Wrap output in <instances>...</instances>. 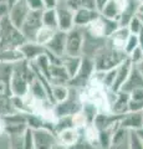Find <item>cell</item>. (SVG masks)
I'll use <instances>...</instances> for the list:
<instances>
[{"instance_id": "cell-14", "label": "cell", "mask_w": 143, "mask_h": 149, "mask_svg": "<svg viewBox=\"0 0 143 149\" xmlns=\"http://www.w3.org/2000/svg\"><path fill=\"white\" fill-rule=\"evenodd\" d=\"M31 98L36 102H45V101H50V92L47 91V88L44 86V83L41 82L38 77H34V80L30 82L29 85V92H27Z\"/></svg>"}, {"instance_id": "cell-13", "label": "cell", "mask_w": 143, "mask_h": 149, "mask_svg": "<svg viewBox=\"0 0 143 149\" xmlns=\"http://www.w3.org/2000/svg\"><path fill=\"white\" fill-rule=\"evenodd\" d=\"M100 17L98 10H91V9H78L73 13V25L81 29H85L92 21Z\"/></svg>"}, {"instance_id": "cell-38", "label": "cell", "mask_w": 143, "mask_h": 149, "mask_svg": "<svg viewBox=\"0 0 143 149\" xmlns=\"http://www.w3.org/2000/svg\"><path fill=\"white\" fill-rule=\"evenodd\" d=\"M26 4L31 11H43L44 10L43 0H26Z\"/></svg>"}, {"instance_id": "cell-27", "label": "cell", "mask_w": 143, "mask_h": 149, "mask_svg": "<svg viewBox=\"0 0 143 149\" xmlns=\"http://www.w3.org/2000/svg\"><path fill=\"white\" fill-rule=\"evenodd\" d=\"M65 4L73 11L78 10V9H91V10H97L95 0H66Z\"/></svg>"}, {"instance_id": "cell-8", "label": "cell", "mask_w": 143, "mask_h": 149, "mask_svg": "<svg viewBox=\"0 0 143 149\" xmlns=\"http://www.w3.org/2000/svg\"><path fill=\"white\" fill-rule=\"evenodd\" d=\"M56 16H57V30L67 32L70 31L75 25H73V10H71L65 3H59L56 9Z\"/></svg>"}, {"instance_id": "cell-41", "label": "cell", "mask_w": 143, "mask_h": 149, "mask_svg": "<svg viewBox=\"0 0 143 149\" xmlns=\"http://www.w3.org/2000/svg\"><path fill=\"white\" fill-rule=\"evenodd\" d=\"M44 4V10L45 9H56L59 1L57 0H43Z\"/></svg>"}, {"instance_id": "cell-7", "label": "cell", "mask_w": 143, "mask_h": 149, "mask_svg": "<svg viewBox=\"0 0 143 149\" xmlns=\"http://www.w3.org/2000/svg\"><path fill=\"white\" fill-rule=\"evenodd\" d=\"M29 13H30V9L26 4V0H19V1L15 3L10 9H9L8 19L14 27H16V29L20 30L22 22H24V20L26 19Z\"/></svg>"}, {"instance_id": "cell-48", "label": "cell", "mask_w": 143, "mask_h": 149, "mask_svg": "<svg viewBox=\"0 0 143 149\" xmlns=\"http://www.w3.org/2000/svg\"><path fill=\"white\" fill-rule=\"evenodd\" d=\"M137 15H143V3L138 4V8H137Z\"/></svg>"}, {"instance_id": "cell-55", "label": "cell", "mask_w": 143, "mask_h": 149, "mask_svg": "<svg viewBox=\"0 0 143 149\" xmlns=\"http://www.w3.org/2000/svg\"><path fill=\"white\" fill-rule=\"evenodd\" d=\"M142 128H143V120H142Z\"/></svg>"}, {"instance_id": "cell-18", "label": "cell", "mask_w": 143, "mask_h": 149, "mask_svg": "<svg viewBox=\"0 0 143 149\" xmlns=\"http://www.w3.org/2000/svg\"><path fill=\"white\" fill-rule=\"evenodd\" d=\"M136 88H143V74L140 72V70H138L136 65H133L130 76H128V78L123 83V86L121 87L119 91L130 93L131 91L136 90Z\"/></svg>"}, {"instance_id": "cell-43", "label": "cell", "mask_w": 143, "mask_h": 149, "mask_svg": "<svg viewBox=\"0 0 143 149\" xmlns=\"http://www.w3.org/2000/svg\"><path fill=\"white\" fill-rule=\"evenodd\" d=\"M107 1H108V0H95V3H96V8H97V10L100 11Z\"/></svg>"}, {"instance_id": "cell-47", "label": "cell", "mask_w": 143, "mask_h": 149, "mask_svg": "<svg viewBox=\"0 0 143 149\" xmlns=\"http://www.w3.org/2000/svg\"><path fill=\"white\" fill-rule=\"evenodd\" d=\"M17 1H19V0H4V3L6 4L8 9H10V8L14 5V4H15V3H17Z\"/></svg>"}, {"instance_id": "cell-15", "label": "cell", "mask_w": 143, "mask_h": 149, "mask_svg": "<svg viewBox=\"0 0 143 149\" xmlns=\"http://www.w3.org/2000/svg\"><path fill=\"white\" fill-rule=\"evenodd\" d=\"M143 112H127L119 119V127L128 130H138L142 128Z\"/></svg>"}, {"instance_id": "cell-53", "label": "cell", "mask_w": 143, "mask_h": 149, "mask_svg": "<svg viewBox=\"0 0 143 149\" xmlns=\"http://www.w3.org/2000/svg\"><path fill=\"white\" fill-rule=\"evenodd\" d=\"M57 1H59V3H65L66 0H57Z\"/></svg>"}, {"instance_id": "cell-36", "label": "cell", "mask_w": 143, "mask_h": 149, "mask_svg": "<svg viewBox=\"0 0 143 149\" xmlns=\"http://www.w3.org/2000/svg\"><path fill=\"white\" fill-rule=\"evenodd\" d=\"M67 149H97V148L93 147L91 143L87 142L86 139L84 138V136L81 134V137L78 138V141L75 144H72V146L67 147Z\"/></svg>"}, {"instance_id": "cell-56", "label": "cell", "mask_w": 143, "mask_h": 149, "mask_svg": "<svg viewBox=\"0 0 143 149\" xmlns=\"http://www.w3.org/2000/svg\"><path fill=\"white\" fill-rule=\"evenodd\" d=\"M3 1H4V0H0V3H3Z\"/></svg>"}, {"instance_id": "cell-16", "label": "cell", "mask_w": 143, "mask_h": 149, "mask_svg": "<svg viewBox=\"0 0 143 149\" xmlns=\"http://www.w3.org/2000/svg\"><path fill=\"white\" fill-rule=\"evenodd\" d=\"M130 35H131V32L128 30L127 26H119L118 29L114 30L106 40H107V44L110 46H112L113 49L123 51L124 44H126V41H127Z\"/></svg>"}, {"instance_id": "cell-33", "label": "cell", "mask_w": 143, "mask_h": 149, "mask_svg": "<svg viewBox=\"0 0 143 149\" xmlns=\"http://www.w3.org/2000/svg\"><path fill=\"white\" fill-rule=\"evenodd\" d=\"M128 30H130V32L132 35H138L140 34V31L143 29V25H142V21H141V19L138 15H136L135 17H132L131 19V21L128 22Z\"/></svg>"}, {"instance_id": "cell-10", "label": "cell", "mask_w": 143, "mask_h": 149, "mask_svg": "<svg viewBox=\"0 0 143 149\" xmlns=\"http://www.w3.org/2000/svg\"><path fill=\"white\" fill-rule=\"evenodd\" d=\"M19 50L24 56V60H26L27 62H33L40 56L47 55V50L45 49V46L35 42V41H25L19 47Z\"/></svg>"}, {"instance_id": "cell-5", "label": "cell", "mask_w": 143, "mask_h": 149, "mask_svg": "<svg viewBox=\"0 0 143 149\" xmlns=\"http://www.w3.org/2000/svg\"><path fill=\"white\" fill-rule=\"evenodd\" d=\"M84 49V29L73 26L66 32V47L65 55L67 56H82Z\"/></svg>"}, {"instance_id": "cell-54", "label": "cell", "mask_w": 143, "mask_h": 149, "mask_svg": "<svg viewBox=\"0 0 143 149\" xmlns=\"http://www.w3.org/2000/svg\"><path fill=\"white\" fill-rule=\"evenodd\" d=\"M137 1H140V3H143V0H137Z\"/></svg>"}, {"instance_id": "cell-35", "label": "cell", "mask_w": 143, "mask_h": 149, "mask_svg": "<svg viewBox=\"0 0 143 149\" xmlns=\"http://www.w3.org/2000/svg\"><path fill=\"white\" fill-rule=\"evenodd\" d=\"M127 57L132 62V65H136L137 66V65H140L143 61V51L141 50L140 46H138V47H136L135 50H133Z\"/></svg>"}, {"instance_id": "cell-40", "label": "cell", "mask_w": 143, "mask_h": 149, "mask_svg": "<svg viewBox=\"0 0 143 149\" xmlns=\"http://www.w3.org/2000/svg\"><path fill=\"white\" fill-rule=\"evenodd\" d=\"M130 100L132 101H143V88H136L130 92Z\"/></svg>"}, {"instance_id": "cell-29", "label": "cell", "mask_w": 143, "mask_h": 149, "mask_svg": "<svg viewBox=\"0 0 143 149\" xmlns=\"http://www.w3.org/2000/svg\"><path fill=\"white\" fill-rule=\"evenodd\" d=\"M55 31H56V30L50 29V27L41 26L40 29H39V31L36 32V36H35V42H38V44H40V45L45 46L46 44L49 42L50 40H51V37L54 36Z\"/></svg>"}, {"instance_id": "cell-20", "label": "cell", "mask_w": 143, "mask_h": 149, "mask_svg": "<svg viewBox=\"0 0 143 149\" xmlns=\"http://www.w3.org/2000/svg\"><path fill=\"white\" fill-rule=\"evenodd\" d=\"M24 61V56L19 49H0V63L15 65Z\"/></svg>"}, {"instance_id": "cell-19", "label": "cell", "mask_w": 143, "mask_h": 149, "mask_svg": "<svg viewBox=\"0 0 143 149\" xmlns=\"http://www.w3.org/2000/svg\"><path fill=\"white\" fill-rule=\"evenodd\" d=\"M56 142L62 144V146H65L66 148L72 146V144H75L78 138L81 137V129H77V128H66V129H62L57 132L56 134Z\"/></svg>"}, {"instance_id": "cell-9", "label": "cell", "mask_w": 143, "mask_h": 149, "mask_svg": "<svg viewBox=\"0 0 143 149\" xmlns=\"http://www.w3.org/2000/svg\"><path fill=\"white\" fill-rule=\"evenodd\" d=\"M65 47H66V32L56 30L51 40L45 45V49L49 54H51L56 57H63L65 56Z\"/></svg>"}, {"instance_id": "cell-34", "label": "cell", "mask_w": 143, "mask_h": 149, "mask_svg": "<svg viewBox=\"0 0 143 149\" xmlns=\"http://www.w3.org/2000/svg\"><path fill=\"white\" fill-rule=\"evenodd\" d=\"M136 47H138V37H137V35H132L131 34L130 36H128L126 44H124L123 51H124V54L128 56Z\"/></svg>"}, {"instance_id": "cell-46", "label": "cell", "mask_w": 143, "mask_h": 149, "mask_svg": "<svg viewBox=\"0 0 143 149\" xmlns=\"http://www.w3.org/2000/svg\"><path fill=\"white\" fill-rule=\"evenodd\" d=\"M5 81H0V96H4L5 95V91H6V87H5Z\"/></svg>"}, {"instance_id": "cell-39", "label": "cell", "mask_w": 143, "mask_h": 149, "mask_svg": "<svg viewBox=\"0 0 143 149\" xmlns=\"http://www.w3.org/2000/svg\"><path fill=\"white\" fill-rule=\"evenodd\" d=\"M128 112H143V101H132L128 102Z\"/></svg>"}, {"instance_id": "cell-11", "label": "cell", "mask_w": 143, "mask_h": 149, "mask_svg": "<svg viewBox=\"0 0 143 149\" xmlns=\"http://www.w3.org/2000/svg\"><path fill=\"white\" fill-rule=\"evenodd\" d=\"M35 149H51L56 143V136L49 129H34Z\"/></svg>"}, {"instance_id": "cell-32", "label": "cell", "mask_w": 143, "mask_h": 149, "mask_svg": "<svg viewBox=\"0 0 143 149\" xmlns=\"http://www.w3.org/2000/svg\"><path fill=\"white\" fill-rule=\"evenodd\" d=\"M22 144H24V149H35L33 129L26 128L25 132L22 133Z\"/></svg>"}, {"instance_id": "cell-42", "label": "cell", "mask_w": 143, "mask_h": 149, "mask_svg": "<svg viewBox=\"0 0 143 149\" xmlns=\"http://www.w3.org/2000/svg\"><path fill=\"white\" fill-rule=\"evenodd\" d=\"M8 11H9V9L6 6V4L5 3H0V22H1V20L4 17H6L8 16Z\"/></svg>"}, {"instance_id": "cell-25", "label": "cell", "mask_w": 143, "mask_h": 149, "mask_svg": "<svg viewBox=\"0 0 143 149\" xmlns=\"http://www.w3.org/2000/svg\"><path fill=\"white\" fill-rule=\"evenodd\" d=\"M70 93V87L67 85H52L51 86V102L60 103V102L65 101L68 97Z\"/></svg>"}, {"instance_id": "cell-49", "label": "cell", "mask_w": 143, "mask_h": 149, "mask_svg": "<svg viewBox=\"0 0 143 149\" xmlns=\"http://www.w3.org/2000/svg\"><path fill=\"white\" fill-rule=\"evenodd\" d=\"M51 149H67V148H66L65 146H62V144H60V143H57V142H56V143H55L54 146H52V148H51Z\"/></svg>"}, {"instance_id": "cell-51", "label": "cell", "mask_w": 143, "mask_h": 149, "mask_svg": "<svg viewBox=\"0 0 143 149\" xmlns=\"http://www.w3.org/2000/svg\"><path fill=\"white\" fill-rule=\"evenodd\" d=\"M137 67H138V70H140V72L143 74V61H142L140 65H137Z\"/></svg>"}, {"instance_id": "cell-28", "label": "cell", "mask_w": 143, "mask_h": 149, "mask_svg": "<svg viewBox=\"0 0 143 149\" xmlns=\"http://www.w3.org/2000/svg\"><path fill=\"white\" fill-rule=\"evenodd\" d=\"M82 130H84V133H81V134L84 136V138L89 143H91L93 147L97 148L98 147V129L93 124H89L85 128H82Z\"/></svg>"}, {"instance_id": "cell-23", "label": "cell", "mask_w": 143, "mask_h": 149, "mask_svg": "<svg viewBox=\"0 0 143 149\" xmlns=\"http://www.w3.org/2000/svg\"><path fill=\"white\" fill-rule=\"evenodd\" d=\"M61 65L63 68L66 70V72L70 77V80L72 77H75V74L77 73L78 68L81 65V56H67L65 55L61 58Z\"/></svg>"}, {"instance_id": "cell-52", "label": "cell", "mask_w": 143, "mask_h": 149, "mask_svg": "<svg viewBox=\"0 0 143 149\" xmlns=\"http://www.w3.org/2000/svg\"><path fill=\"white\" fill-rule=\"evenodd\" d=\"M140 16V19H141V21H142V25H143V15H138Z\"/></svg>"}, {"instance_id": "cell-50", "label": "cell", "mask_w": 143, "mask_h": 149, "mask_svg": "<svg viewBox=\"0 0 143 149\" xmlns=\"http://www.w3.org/2000/svg\"><path fill=\"white\" fill-rule=\"evenodd\" d=\"M137 132V134H138V137L141 138V141H142V143H143V128H141V129H138V130H136Z\"/></svg>"}, {"instance_id": "cell-31", "label": "cell", "mask_w": 143, "mask_h": 149, "mask_svg": "<svg viewBox=\"0 0 143 149\" xmlns=\"http://www.w3.org/2000/svg\"><path fill=\"white\" fill-rule=\"evenodd\" d=\"M102 17V21H103V29H105V37H107L112 34L114 30H117L119 27V22L117 20H111V19H106L103 16Z\"/></svg>"}, {"instance_id": "cell-24", "label": "cell", "mask_w": 143, "mask_h": 149, "mask_svg": "<svg viewBox=\"0 0 143 149\" xmlns=\"http://www.w3.org/2000/svg\"><path fill=\"white\" fill-rule=\"evenodd\" d=\"M81 113L84 114V117L86 119L87 125L93 123L95 118L97 117V114L100 113L98 107L96 106L95 103L89 101H82V106H81Z\"/></svg>"}, {"instance_id": "cell-44", "label": "cell", "mask_w": 143, "mask_h": 149, "mask_svg": "<svg viewBox=\"0 0 143 149\" xmlns=\"http://www.w3.org/2000/svg\"><path fill=\"white\" fill-rule=\"evenodd\" d=\"M137 37H138V46H140L141 50L143 51V29L140 31V34L137 35Z\"/></svg>"}, {"instance_id": "cell-17", "label": "cell", "mask_w": 143, "mask_h": 149, "mask_svg": "<svg viewBox=\"0 0 143 149\" xmlns=\"http://www.w3.org/2000/svg\"><path fill=\"white\" fill-rule=\"evenodd\" d=\"M128 102H130V93L118 91L116 93V98L110 106L111 113L117 114V116H123L124 113L128 112Z\"/></svg>"}, {"instance_id": "cell-37", "label": "cell", "mask_w": 143, "mask_h": 149, "mask_svg": "<svg viewBox=\"0 0 143 149\" xmlns=\"http://www.w3.org/2000/svg\"><path fill=\"white\" fill-rule=\"evenodd\" d=\"M9 141H10V149H24L22 134L21 136H10Z\"/></svg>"}, {"instance_id": "cell-22", "label": "cell", "mask_w": 143, "mask_h": 149, "mask_svg": "<svg viewBox=\"0 0 143 149\" xmlns=\"http://www.w3.org/2000/svg\"><path fill=\"white\" fill-rule=\"evenodd\" d=\"M122 9L118 5L116 0H108L103 5V8L100 10V15L106 19H111V20H117L119 19Z\"/></svg>"}, {"instance_id": "cell-4", "label": "cell", "mask_w": 143, "mask_h": 149, "mask_svg": "<svg viewBox=\"0 0 143 149\" xmlns=\"http://www.w3.org/2000/svg\"><path fill=\"white\" fill-rule=\"evenodd\" d=\"M95 62H93V57L91 56H86L82 55L81 56V65L78 68L77 73L75 74V77H72L68 81V86L70 87H82L84 88L87 82L90 81V78L92 77V74L95 73Z\"/></svg>"}, {"instance_id": "cell-21", "label": "cell", "mask_w": 143, "mask_h": 149, "mask_svg": "<svg viewBox=\"0 0 143 149\" xmlns=\"http://www.w3.org/2000/svg\"><path fill=\"white\" fill-rule=\"evenodd\" d=\"M138 4H140V1H137V0H127L126 6L123 8V10L118 19L119 26H127L128 22L131 21V19L137 15Z\"/></svg>"}, {"instance_id": "cell-26", "label": "cell", "mask_w": 143, "mask_h": 149, "mask_svg": "<svg viewBox=\"0 0 143 149\" xmlns=\"http://www.w3.org/2000/svg\"><path fill=\"white\" fill-rule=\"evenodd\" d=\"M41 21H43V26L57 30V16L55 9H45V10H43Z\"/></svg>"}, {"instance_id": "cell-1", "label": "cell", "mask_w": 143, "mask_h": 149, "mask_svg": "<svg viewBox=\"0 0 143 149\" xmlns=\"http://www.w3.org/2000/svg\"><path fill=\"white\" fill-rule=\"evenodd\" d=\"M126 58L127 55L124 54V51L113 49L112 46L107 44V40H106V45L93 56L95 70L98 72H105L108 70L116 68Z\"/></svg>"}, {"instance_id": "cell-2", "label": "cell", "mask_w": 143, "mask_h": 149, "mask_svg": "<svg viewBox=\"0 0 143 149\" xmlns=\"http://www.w3.org/2000/svg\"><path fill=\"white\" fill-rule=\"evenodd\" d=\"M25 42L19 29L14 27L8 16L0 22V49H19Z\"/></svg>"}, {"instance_id": "cell-45", "label": "cell", "mask_w": 143, "mask_h": 149, "mask_svg": "<svg viewBox=\"0 0 143 149\" xmlns=\"http://www.w3.org/2000/svg\"><path fill=\"white\" fill-rule=\"evenodd\" d=\"M3 134H5V122L0 116V136H3Z\"/></svg>"}, {"instance_id": "cell-30", "label": "cell", "mask_w": 143, "mask_h": 149, "mask_svg": "<svg viewBox=\"0 0 143 149\" xmlns=\"http://www.w3.org/2000/svg\"><path fill=\"white\" fill-rule=\"evenodd\" d=\"M128 149H143V143L136 130H128Z\"/></svg>"}, {"instance_id": "cell-6", "label": "cell", "mask_w": 143, "mask_h": 149, "mask_svg": "<svg viewBox=\"0 0 143 149\" xmlns=\"http://www.w3.org/2000/svg\"><path fill=\"white\" fill-rule=\"evenodd\" d=\"M41 14H43V11H31V10L27 14L26 19L20 27V32L24 36L25 41H35L36 32L43 26Z\"/></svg>"}, {"instance_id": "cell-3", "label": "cell", "mask_w": 143, "mask_h": 149, "mask_svg": "<svg viewBox=\"0 0 143 149\" xmlns=\"http://www.w3.org/2000/svg\"><path fill=\"white\" fill-rule=\"evenodd\" d=\"M81 106H82V101L80 95L76 92V88L70 87V93H68L67 98L65 101L60 102V103L54 104V116L55 118L73 116L75 113L81 111Z\"/></svg>"}, {"instance_id": "cell-12", "label": "cell", "mask_w": 143, "mask_h": 149, "mask_svg": "<svg viewBox=\"0 0 143 149\" xmlns=\"http://www.w3.org/2000/svg\"><path fill=\"white\" fill-rule=\"evenodd\" d=\"M132 62L128 60V57L126 60L118 65L116 67V77H114V81H113V85L111 86L110 90L112 92H118L121 90V87L123 86V83L126 82V80L130 76V72L132 70Z\"/></svg>"}]
</instances>
